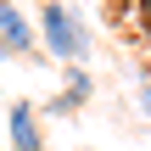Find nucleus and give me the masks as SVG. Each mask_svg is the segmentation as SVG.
Masks as SVG:
<instances>
[{
	"label": "nucleus",
	"instance_id": "1",
	"mask_svg": "<svg viewBox=\"0 0 151 151\" xmlns=\"http://www.w3.org/2000/svg\"><path fill=\"white\" fill-rule=\"evenodd\" d=\"M39 34H45V50H50L56 62H67V67H78V62L90 56V22H84L73 6H62V0H45Z\"/></svg>",
	"mask_w": 151,
	"mask_h": 151
},
{
	"label": "nucleus",
	"instance_id": "2",
	"mask_svg": "<svg viewBox=\"0 0 151 151\" xmlns=\"http://www.w3.org/2000/svg\"><path fill=\"white\" fill-rule=\"evenodd\" d=\"M34 45H39V34H34V22H28V11L11 6V0H0V50H6V56H28Z\"/></svg>",
	"mask_w": 151,
	"mask_h": 151
},
{
	"label": "nucleus",
	"instance_id": "3",
	"mask_svg": "<svg viewBox=\"0 0 151 151\" xmlns=\"http://www.w3.org/2000/svg\"><path fill=\"white\" fill-rule=\"evenodd\" d=\"M11 151H39L45 146V134H39V112L28 106V101H11Z\"/></svg>",
	"mask_w": 151,
	"mask_h": 151
},
{
	"label": "nucleus",
	"instance_id": "4",
	"mask_svg": "<svg viewBox=\"0 0 151 151\" xmlns=\"http://www.w3.org/2000/svg\"><path fill=\"white\" fill-rule=\"evenodd\" d=\"M90 90H95V84H90V73H84V67H67V90H62V101H67L73 112L90 101Z\"/></svg>",
	"mask_w": 151,
	"mask_h": 151
},
{
	"label": "nucleus",
	"instance_id": "5",
	"mask_svg": "<svg viewBox=\"0 0 151 151\" xmlns=\"http://www.w3.org/2000/svg\"><path fill=\"white\" fill-rule=\"evenodd\" d=\"M134 11H140V28L151 34V0H134Z\"/></svg>",
	"mask_w": 151,
	"mask_h": 151
},
{
	"label": "nucleus",
	"instance_id": "6",
	"mask_svg": "<svg viewBox=\"0 0 151 151\" xmlns=\"http://www.w3.org/2000/svg\"><path fill=\"white\" fill-rule=\"evenodd\" d=\"M140 112L151 118V84H140Z\"/></svg>",
	"mask_w": 151,
	"mask_h": 151
}]
</instances>
